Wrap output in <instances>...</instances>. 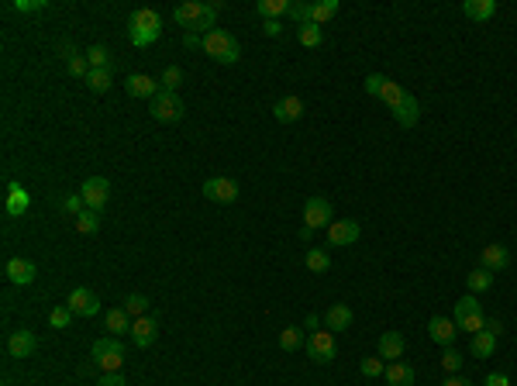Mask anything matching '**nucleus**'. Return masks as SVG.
<instances>
[{
  "instance_id": "obj_52",
  "label": "nucleus",
  "mask_w": 517,
  "mask_h": 386,
  "mask_svg": "<svg viewBox=\"0 0 517 386\" xmlns=\"http://www.w3.org/2000/svg\"><path fill=\"white\" fill-rule=\"evenodd\" d=\"M486 331H490V335H500L504 328H500V321H486Z\"/></svg>"
},
{
  "instance_id": "obj_41",
  "label": "nucleus",
  "mask_w": 517,
  "mask_h": 386,
  "mask_svg": "<svg viewBox=\"0 0 517 386\" xmlns=\"http://www.w3.org/2000/svg\"><path fill=\"white\" fill-rule=\"evenodd\" d=\"M87 62H90V69H107V62H110V52H107L103 45H94V49L87 52Z\"/></svg>"
},
{
  "instance_id": "obj_26",
  "label": "nucleus",
  "mask_w": 517,
  "mask_h": 386,
  "mask_svg": "<svg viewBox=\"0 0 517 386\" xmlns=\"http://www.w3.org/2000/svg\"><path fill=\"white\" fill-rule=\"evenodd\" d=\"M383 376H387V383L390 386H414V369L407 366V362H390Z\"/></svg>"
},
{
  "instance_id": "obj_15",
  "label": "nucleus",
  "mask_w": 517,
  "mask_h": 386,
  "mask_svg": "<svg viewBox=\"0 0 517 386\" xmlns=\"http://www.w3.org/2000/svg\"><path fill=\"white\" fill-rule=\"evenodd\" d=\"M3 273H7V280L14 283V287H31L35 283V262H28V259H7V266H3Z\"/></svg>"
},
{
  "instance_id": "obj_13",
  "label": "nucleus",
  "mask_w": 517,
  "mask_h": 386,
  "mask_svg": "<svg viewBox=\"0 0 517 386\" xmlns=\"http://www.w3.org/2000/svg\"><path fill=\"white\" fill-rule=\"evenodd\" d=\"M35 349H38V338H35V331H28V328H21V331H10V338H7V355H10V359H28Z\"/></svg>"
},
{
  "instance_id": "obj_47",
  "label": "nucleus",
  "mask_w": 517,
  "mask_h": 386,
  "mask_svg": "<svg viewBox=\"0 0 517 386\" xmlns=\"http://www.w3.org/2000/svg\"><path fill=\"white\" fill-rule=\"evenodd\" d=\"M262 31H266L269 38H280V35H283V24H280V21H266V24H262Z\"/></svg>"
},
{
  "instance_id": "obj_22",
  "label": "nucleus",
  "mask_w": 517,
  "mask_h": 386,
  "mask_svg": "<svg viewBox=\"0 0 517 386\" xmlns=\"http://www.w3.org/2000/svg\"><path fill=\"white\" fill-rule=\"evenodd\" d=\"M348 324H352V307L348 303H331L324 310V328L328 331H345Z\"/></svg>"
},
{
  "instance_id": "obj_8",
  "label": "nucleus",
  "mask_w": 517,
  "mask_h": 386,
  "mask_svg": "<svg viewBox=\"0 0 517 386\" xmlns=\"http://www.w3.org/2000/svg\"><path fill=\"white\" fill-rule=\"evenodd\" d=\"M328 245H334V249H341V245H355L359 242V235H362V228H359V221H331L328 228Z\"/></svg>"
},
{
  "instance_id": "obj_5",
  "label": "nucleus",
  "mask_w": 517,
  "mask_h": 386,
  "mask_svg": "<svg viewBox=\"0 0 517 386\" xmlns=\"http://www.w3.org/2000/svg\"><path fill=\"white\" fill-rule=\"evenodd\" d=\"M183 100L180 94H169V90H159V94L152 96V103H149V114L155 117V121H162V124H173V121H180L183 117Z\"/></svg>"
},
{
  "instance_id": "obj_25",
  "label": "nucleus",
  "mask_w": 517,
  "mask_h": 386,
  "mask_svg": "<svg viewBox=\"0 0 517 386\" xmlns=\"http://www.w3.org/2000/svg\"><path fill=\"white\" fill-rule=\"evenodd\" d=\"M462 14L473 21H490L497 14V0H462Z\"/></svg>"
},
{
  "instance_id": "obj_48",
  "label": "nucleus",
  "mask_w": 517,
  "mask_h": 386,
  "mask_svg": "<svg viewBox=\"0 0 517 386\" xmlns=\"http://www.w3.org/2000/svg\"><path fill=\"white\" fill-rule=\"evenodd\" d=\"M183 45H187V49H201V45H204V38H201L197 31H187V35H183Z\"/></svg>"
},
{
  "instance_id": "obj_20",
  "label": "nucleus",
  "mask_w": 517,
  "mask_h": 386,
  "mask_svg": "<svg viewBox=\"0 0 517 386\" xmlns=\"http://www.w3.org/2000/svg\"><path fill=\"white\" fill-rule=\"evenodd\" d=\"M124 90H128V96H142V100H152V96L159 94L162 87H159V80H152V76H145V73H135V76H128Z\"/></svg>"
},
{
  "instance_id": "obj_24",
  "label": "nucleus",
  "mask_w": 517,
  "mask_h": 386,
  "mask_svg": "<svg viewBox=\"0 0 517 386\" xmlns=\"http://www.w3.org/2000/svg\"><path fill=\"white\" fill-rule=\"evenodd\" d=\"M507 266H511V252H507L504 245H486V249H483V269L500 273V269H507Z\"/></svg>"
},
{
  "instance_id": "obj_3",
  "label": "nucleus",
  "mask_w": 517,
  "mask_h": 386,
  "mask_svg": "<svg viewBox=\"0 0 517 386\" xmlns=\"http://www.w3.org/2000/svg\"><path fill=\"white\" fill-rule=\"evenodd\" d=\"M204 52L214 62H221V66H231V62L241 59V45L235 42V35H228L221 28H214L210 35H204Z\"/></svg>"
},
{
  "instance_id": "obj_37",
  "label": "nucleus",
  "mask_w": 517,
  "mask_h": 386,
  "mask_svg": "<svg viewBox=\"0 0 517 386\" xmlns=\"http://www.w3.org/2000/svg\"><path fill=\"white\" fill-rule=\"evenodd\" d=\"M87 87H90L94 94H107V90H110V69H94V73L87 76Z\"/></svg>"
},
{
  "instance_id": "obj_29",
  "label": "nucleus",
  "mask_w": 517,
  "mask_h": 386,
  "mask_svg": "<svg viewBox=\"0 0 517 386\" xmlns=\"http://www.w3.org/2000/svg\"><path fill=\"white\" fill-rule=\"evenodd\" d=\"M97 228H101V210H90L87 207L83 214H76V231L80 235H94Z\"/></svg>"
},
{
  "instance_id": "obj_50",
  "label": "nucleus",
  "mask_w": 517,
  "mask_h": 386,
  "mask_svg": "<svg viewBox=\"0 0 517 386\" xmlns=\"http://www.w3.org/2000/svg\"><path fill=\"white\" fill-rule=\"evenodd\" d=\"M441 386H473V383H469L466 376H448V380H445Z\"/></svg>"
},
{
  "instance_id": "obj_39",
  "label": "nucleus",
  "mask_w": 517,
  "mask_h": 386,
  "mask_svg": "<svg viewBox=\"0 0 517 386\" xmlns=\"http://www.w3.org/2000/svg\"><path fill=\"white\" fill-rule=\"evenodd\" d=\"M359 369H362V376H369V380H376V376H383V373H387V366H383V359H380V355L362 359V362H359Z\"/></svg>"
},
{
  "instance_id": "obj_11",
  "label": "nucleus",
  "mask_w": 517,
  "mask_h": 386,
  "mask_svg": "<svg viewBox=\"0 0 517 386\" xmlns=\"http://www.w3.org/2000/svg\"><path fill=\"white\" fill-rule=\"evenodd\" d=\"M204 196L214 203H235L238 200V183L228 180V176H210L204 183Z\"/></svg>"
},
{
  "instance_id": "obj_6",
  "label": "nucleus",
  "mask_w": 517,
  "mask_h": 386,
  "mask_svg": "<svg viewBox=\"0 0 517 386\" xmlns=\"http://www.w3.org/2000/svg\"><path fill=\"white\" fill-rule=\"evenodd\" d=\"M94 362L103 373H117L121 362H124V345L117 338H97L94 342Z\"/></svg>"
},
{
  "instance_id": "obj_17",
  "label": "nucleus",
  "mask_w": 517,
  "mask_h": 386,
  "mask_svg": "<svg viewBox=\"0 0 517 386\" xmlns=\"http://www.w3.org/2000/svg\"><path fill=\"white\" fill-rule=\"evenodd\" d=\"M207 14V3L201 0H187V3H180L176 10H173V17H176V24L180 28H187V31H194L197 24H201V17Z\"/></svg>"
},
{
  "instance_id": "obj_30",
  "label": "nucleus",
  "mask_w": 517,
  "mask_h": 386,
  "mask_svg": "<svg viewBox=\"0 0 517 386\" xmlns=\"http://www.w3.org/2000/svg\"><path fill=\"white\" fill-rule=\"evenodd\" d=\"M466 283H469V290H473V293H483V290L493 287V273L480 266V269H473V273L466 276Z\"/></svg>"
},
{
  "instance_id": "obj_31",
  "label": "nucleus",
  "mask_w": 517,
  "mask_h": 386,
  "mask_svg": "<svg viewBox=\"0 0 517 386\" xmlns=\"http://www.w3.org/2000/svg\"><path fill=\"white\" fill-rule=\"evenodd\" d=\"M307 269L310 273H328L331 269V255L324 249H307Z\"/></svg>"
},
{
  "instance_id": "obj_38",
  "label": "nucleus",
  "mask_w": 517,
  "mask_h": 386,
  "mask_svg": "<svg viewBox=\"0 0 517 386\" xmlns=\"http://www.w3.org/2000/svg\"><path fill=\"white\" fill-rule=\"evenodd\" d=\"M124 310L131 314V321H138V317H145V310H149V300H145L142 293H131V296L124 300Z\"/></svg>"
},
{
  "instance_id": "obj_45",
  "label": "nucleus",
  "mask_w": 517,
  "mask_h": 386,
  "mask_svg": "<svg viewBox=\"0 0 517 386\" xmlns=\"http://www.w3.org/2000/svg\"><path fill=\"white\" fill-rule=\"evenodd\" d=\"M66 210H69V214H83V210H87V200H83L80 193H73V196L66 200Z\"/></svg>"
},
{
  "instance_id": "obj_34",
  "label": "nucleus",
  "mask_w": 517,
  "mask_h": 386,
  "mask_svg": "<svg viewBox=\"0 0 517 386\" xmlns=\"http://www.w3.org/2000/svg\"><path fill=\"white\" fill-rule=\"evenodd\" d=\"M338 14V0H324V3H314V24H328L331 17Z\"/></svg>"
},
{
  "instance_id": "obj_2",
  "label": "nucleus",
  "mask_w": 517,
  "mask_h": 386,
  "mask_svg": "<svg viewBox=\"0 0 517 386\" xmlns=\"http://www.w3.org/2000/svg\"><path fill=\"white\" fill-rule=\"evenodd\" d=\"M128 35H131V45H135V49H145V45L159 42V35H162V17H159L152 7H138V10L131 14V21H128Z\"/></svg>"
},
{
  "instance_id": "obj_14",
  "label": "nucleus",
  "mask_w": 517,
  "mask_h": 386,
  "mask_svg": "<svg viewBox=\"0 0 517 386\" xmlns=\"http://www.w3.org/2000/svg\"><path fill=\"white\" fill-rule=\"evenodd\" d=\"M427 335H431V342L434 345H445V349H452V342H455V335H459V328H455V321L452 317H431L427 321Z\"/></svg>"
},
{
  "instance_id": "obj_10",
  "label": "nucleus",
  "mask_w": 517,
  "mask_h": 386,
  "mask_svg": "<svg viewBox=\"0 0 517 386\" xmlns=\"http://www.w3.org/2000/svg\"><path fill=\"white\" fill-rule=\"evenodd\" d=\"M304 224L314 228V231L331 224V200L328 196H307V203H304Z\"/></svg>"
},
{
  "instance_id": "obj_19",
  "label": "nucleus",
  "mask_w": 517,
  "mask_h": 386,
  "mask_svg": "<svg viewBox=\"0 0 517 386\" xmlns=\"http://www.w3.org/2000/svg\"><path fill=\"white\" fill-rule=\"evenodd\" d=\"M407 352V342L400 331H383L380 335V359H390V362H400Z\"/></svg>"
},
{
  "instance_id": "obj_18",
  "label": "nucleus",
  "mask_w": 517,
  "mask_h": 386,
  "mask_svg": "<svg viewBox=\"0 0 517 386\" xmlns=\"http://www.w3.org/2000/svg\"><path fill=\"white\" fill-rule=\"evenodd\" d=\"M273 117H276L280 124L300 121V117H304V100H300V96H283V100H276V103H273Z\"/></svg>"
},
{
  "instance_id": "obj_28",
  "label": "nucleus",
  "mask_w": 517,
  "mask_h": 386,
  "mask_svg": "<svg viewBox=\"0 0 517 386\" xmlns=\"http://www.w3.org/2000/svg\"><path fill=\"white\" fill-rule=\"evenodd\" d=\"M493 352H497V335H490V331L473 335V355L476 359H490Z\"/></svg>"
},
{
  "instance_id": "obj_33",
  "label": "nucleus",
  "mask_w": 517,
  "mask_h": 386,
  "mask_svg": "<svg viewBox=\"0 0 517 386\" xmlns=\"http://www.w3.org/2000/svg\"><path fill=\"white\" fill-rule=\"evenodd\" d=\"M321 42H324V28H321V24H314V21H310V24H304V28H300V45L317 49Z\"/></svg>"
},
{
  "instance_id": "obj_53",
  "label": "nucleus",
  "mask_w": 517,
  "mask_h": 386,
  "mask_svg": "<svg viewBox=\"0 0 517 386\" xmlns=\"http://www.w3.org/2000/svg\"><path fill=\"white\" fill-rule=\"evenodd\" d=\"M310 235H314V228H307V224H304V228H300V242H310Z\"/></svg>"
},
{
  "instance_id": "obj_16",
  "label": "nucleus",
  "mask_w": 517,
  "mask_h": 386,
  "mask_svg": "<svg viewBox=\"0 0 517 386\" xmlns=\"http://www.w3.org/2000/svg\"><path fill=\"white\" fill-rule=\"evenodd\" d=\"M155 335H159V321L149 317V314L131 324V345H135V349H149V345L155 342Z\"/></svg>"
},
{
  "instance_id": "obj_9",
  "label": "nucleus",
  "mask_w": 517,
  "mask_h": 386,
  "mask_svg": "<svg viewBox=\"0 0 517 386\" xmlns=\"http://www.w3.org/2000/svg\"><path fill=\"white\" fill-rule=\"evenodd\" d=\"M66 307L76 314V317H94V314H101V300H97V293L87 287H76L69 293V300H66Z\"/></svg>"
},
{
  "instance_id": "obj_42",
  "label": "nucleus",
  "mask_w": 517,
  "mask_h": 386,
  "mask_svg": "<svg viewBox=\"0 0 517 386\" xmlns=\"http://www.w3.org/2000/svg\"><path fill=\"white\" fill-rule=\"evenodd\" d=\"M94 69H90V62H87V56H73L69 59V76H76V80H87Z\"/></svg>"
},
{
  "instance_id": "obj_1",
  "label": "nucleus",
  "mask_w": 517,
  "mask_h": 386,
  "mask_svg": "<svg viewBox=\"0 0 517 386\" xmlns=\"http://www.w3.org/2000/svg\"><path fill=\"white\" fill-rule=\"evenodd\" d=\"M366 90L373 96H380L390 110H393V117L404 124V128H414L417 121H421V107H417V100H414L400 83H393L390 76H380V73H373L369 80H366Z\"/></svg>"
},
{
  "instance_id": "obj_32",
  "label": "nucleus",
  "mask_w": 517,
  "mask_h": 386,
  "mask_svg": "<svg viewBox=\"0 0 517 386\" xmlns=\"http://www.w3.org/2000/svg\"><path fill=\"white\" fill-rule=\"evenodd\" d=\"M300 342H304V335H300V328H297V324H290V328H283V331H280V349H283V352L300 349Z\"/></svg>"
},
{
  "instance_id": "obj_12",
  "label": "nucleus",
  "mask_w": 517,
  "mask_h": 386,
  "mask_svg": "<svg viewBox=\"0 0 517 386\" xmlns=\"http://www.w3.org/2000/svg\"><path fill=\"white\" fill-rule=\"evenodd\" d=\"M80 196L87 200L90 210H103V203L110 200V183H107L103 176H90V180L80 187Z\"/></svg>"
},
{
  "instance_id": "obj_49",
  "label": "nucleus",
  "mask_w": 517,
  "mask_h": 386,
  "mask_svg": "<svg viewBox=\"0 0 517 386\" xmlns=\"http://www.w3.org/2000/svg\"><path fill=\"white\" fill-rule=\"evenodd\" d=\"M483 386H511V380H507L504 373H490V376H486V383H483Z\"/></svg>"
},
{
  "instance_id": "obj_21",
  "label": "nucleus",
  "mask_w": 517,
  "mask_h": 386,
  "mask_svg": "<svg viewBox=\"0 0 517 386\" xmlns=\"http://www.w3.org/2000/svg\"><path fill=\"white\" fill-rule=\"evenodd\" d=\"M28 207H31V196H28V190H24L21 183H7V200H3V210H7L10 217H21Z\"/></svg>"
},
{
  "instance_id": "obj_23",
  "label": "nucleus",
  "mask_w": 517,
  "mask_h": 386,
  "mask_svg": "<svg viewBox=\"0 0 517 386\" xmlns=\"http://www.w3.org/2000/svg\"><path fill=\"white\" fill-rule=\"evenodd\" d=\"M103 324H107V331L114 335V338H121V335H131V314L124 310V307H114V310H107L103 314Z\"/></svg>"
},
{
  "instance_id": "obj_7",
  "label": "nucleus",
  "mask_w": 517,
  "mask_h": 386,
  "mask_svg": "<svg viewBox=\"0 0 517 386\" xmlns=\"http://www.w3.org/2000/svg\"><path fill=\"white\" fill-rule=\"evenodd\" d=\"M334 331H310V338H307V355L317 362V366H328L331 359H334Z\"/></svg>"
},
{
  "instance_id": "obj_36",
  "label": "nucleus",
  "mask_w": 517,
  "mask_h": 386,
  "mask_svg": "<svg viewBox=\"0 0 517 386\" xmlns=\"http://www.w3.org/2000/svg\"><path fill=\"white\" fill-rule=\"evenodd\" d=\"M49 324H52L56 331H66V328L73 324V310H69V307H52V310H49Z\"/></svg>"
},
{
  "instance_id": "obj_44",
  "label": "nucleus",
  "mask_w": 517,
  "mask_h": 386,
  "mask_svg": "<svg viewBox=\"0 0 517 386\" xmlns=\"http://www.w3.org/2000/svg\"><path fill=\"white\" fill-rule=\"evenodd\" d=\"M441 366H445V373H459V369H462V355H459L455 349H445V355H441Z\"/></svg>"
},
{
  "instance_id": "obj_46",
  "label": "nucleus",
  "mask_w": 517,
  "mask_h": 386,
  "mask_svg": "<svg viewBox=\"0 0 517 386\" xmlns=\"http://www.w3.org/2000/svg\"><path fill=\"white\" fill-rule=\"evenodd\" d=\"M97 386H128V380L121 373H103V380Z\"/></svg>"
},
{
  "instance_id": "obj_35",
  "label": "nucleus",
  "mask_w": 517,
  "mask_h": 386,
  "mask_svg": "<svg viewBox=\"0 0 517 386\" xmlns=\"http://www.w3.org/2000/svg\"><path fill=\"white\" fill-rule=\"evenodd\" d=\"M159 87H162V90H169V94H176V90L183 87V69H180V66H169V69L162 73Z\"/></svg>"
},
{
  "instance_id": "obj_43",
  "label": "nucleus",
  "mask_w": 517,
  "mask_h": 386,
  "mask_svg": "<svg viewBox=\"0 0 517 386\" xmlns=\"http://www.w3.org/2000/svg\"><path fill=\"white\" fill-rule=\"evenodd\" d=\"M45 7H49V0H14V10H21V14H38Z\"/></svg>"
},
{
  "instance_id": "obj_40",
  "label": "nucleus",
  "mask_w": 517,
  "mask_h": 386,
  "mask_svg": "<svg viewBox=\"0 0 517 386\" xmlns=\"http://www.w3.org/2000/svg\"><path fill=\"white\" fill-rule=\"evenodd\" d=\"M290 17L304 28V24H310L314 21V3H304V0H297L294 7H290Z\"/></svg>"
},
{
  "instance_id": "obj_27",
  "label": "nucleus",
  "mask_w": 517,
  "mask_h": 386,
  "mask_svg": "<svg viewBox=\"0 0 517 386\" xmlns=\"http://www.w3.org/2000/svg\"><path fill=\"white\" fill-rule=\"evenodd\" d=\"M290 7H294L290 0H259V3H255V10H259L266 21H280L283 14H290Z\"/></svg>"
},
{
  "instance_id": "obj_4",
  "label": "nucleus",
  "mask_w": 517,
  "mask_h": 386,
  "mask_svg": "<svg viewBox=\"0 0 517 386\" xmlns=\"http://www.w3.org/2000/svg\"><path fill=\"white\" fill-rule=\"evenodd\" d=\"M455 328L459 331H469V335H480V331H486V314H483V307H480V300L476 296H462L459 303H455Z\"/></svg>"
},
{
  "instance_id": "obj_51",
  "label": "nucleus",
  "mask_w": 517,
  "mask_h": 386,
  "mask_svg": "<svg viewBox=\"0 0 517 386\" xmlns=\"http://www.w3.org/2000/svg\"><path fill=\"white\" fill-rule=\"evenodd\" d=\"M307 328H310V331H321V321H317V314H307Z\"/></svg>"
}]
</instances>
